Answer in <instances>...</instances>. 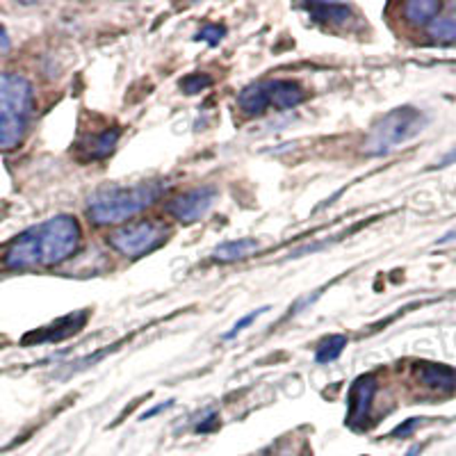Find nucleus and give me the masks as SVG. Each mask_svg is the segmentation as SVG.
I'll return each instance as SVG.
<instances>
[{
	"instance_id": "f03ea898",
	"label": "nucleus",
	"mask_w": 456,
	"mask_h": 456,
	"mask_svg": "<svg viewBox=\"0 0 456 456\" xmlns=\"http://www.w3.org/2000/svg\"><path fill=\"white\" fill-rule=\"evenodd\" d=\"M165 190L167 183L162 181H144L124 187H101L94 194H89L87 203H85V213L96 226L124 224L153 206L165 194Z\"/></svg>"
},
{
	"instance_id": "f257e3e1",
	"label": "nucleus",
	"mask_w": 456,
	"mask_h": 456,
	"mask_svg": "<svg viewBox=\"0 0 456 456\" xmlns=\"http://www.w3.org/2000/svg\"><path fill=\"white\" fill-rule=\"evenodd\" d=\"M83 244V228L73 215H55L23 231L5 251L7 270H42L67 263Z\"/></svg>"
},
{
	"instance_id": "f3484780",
	"label": "nucleus",
	"mask_w": 456,
	"mask_h": 456,
	"mask_svg": "<svg viewBox=\"0 0 456 456\" xmlns=\"http://www.w3.org/2000/svg\"><path fill=\"white\" fill-rule=\"evenodd\" d=\"M429 37L438 44L456 42V19L454 16H436L429 23Z\"/></svg>"
},
{
	"instance_id": "5701e85b",
	"label": "nucleus",
	"mask_w": 456,
	"mask_h": 456,
	"mask_svg": "<svg viewBox=\"0 0 456 456\" xmlns=\"http://www.w3.org/2000/svg\"><path fill=\"white\" fill-rule=\"evenodd\" d=\"M217 418H219L217 413H210V415H208L206 422H201V425H197V431H199V434H206V431L215 429V427H217Z\"/></svg>"
},
{
	"instance_id": "2eb2a0df",
	"label": "nucleus",
	"mask_w": 456,
	"mask_h": 456,
	"mask_svg": "<svg viewBox=\"0 0 456 456\" xmlns=\"http://www.w3.org/2000/svg\"><path fill=\"white\" fill-rule=\"evenodd\" d=\"M441 10L443 5L438 0H411L404 5V19L411 26H429Z\"/></svg>"
},
{
	"instance_id": "39448f33",
	"label": "nucleus",
	"mask_w": 456,
	"mask_h": 456,
	"mask_svg": "<svg viewBox=\"0 0 456 456\" xmlns=\"http://www.w3.org/2000/svg\"><path fill=\"white\" fill-rule=\"evenodd\" d=\"M169 238V226L156 219H142L119 226L108 235V244L117 254L130 260L144 258L146 254L156 251Z\"/></svg>"
},
{
	"instance_id": "bb28decb",
	"label": "nucleus",
	"mask_w": 456,
	"mask_h": 456,
	"mask_svg": "<svg viewBox=\"0 0 456 456\" xmlns=\"http://www.w3.org/2000/svg\"><path fill=\"white\" fill-rule=\"evenodd\" d=\"M452 7H454V10H456V3H454V5H452Z\"/></svg>"
},
{
	"instance_id": "7ed1b4c3",
	"label": "nucleus",
	"mask_w": 456,
	"mask_h": 456,
	"mask_svg": "<svg viewBox=\"0 0 456 456\" xmlns=\"http://www.w3.org/2000/svg\"><path fill=\"white\" fill-rule=\"evenodd\" d=\"M35 112V92L19 73H0V151L16 149Z\"/></svg>"
},
{
	"instance_id": "9b49d317",
	"label": "nucleus",
	"mask_w": 456,
	"mask_h": 456,
	"mask_svg": "<svg viewBox=\"0 0 456 456\" xmlns=\"http://www.w3.org/2000/svg\"><path fill=\"white\" fill-rule=\"evenodd\" d=\"M238 108L249 117H260V114L267 112L270 105V94H267V83H254L249 87H244L238 94Z\"/></svg>"
},
{
	"instance_id": "dca6fc26",
	"label": "nucleus",
	"mask_w": 456,
	"mask_h": 456,
	"mask_svg": "<svg viewBox=\"0 0 456 456\" xmlns=\"http://www.w3.org/2000/svg\"><path fill=\"white\" fill-rule=\"evenodd\" d=\"M347 347V336H340V333H333V336H327L324 340L317 345L315 352V363L317 365H327L336 358H340V354Z\"/></svg>"
},
{
	"instance_id": "6e6552de",
	"label": "nucleus",
	"mask_w": 456,
	"mask_h": 456,
	"mask_svg": "<svg viewBox=\"0 0 456 456\" xmlns=\"http://www.w3.org/2000/svg\"><path fill=\"white\" fill-rule=\"evenodd\" d=\"M87 317H89L87 311H76V313H71L69 317L57 320L55 324L46 327L44 331L32 333V336H26V338H23V342H57V340H64V338L73 336V333H78L80 329L85 327Z\"/></svg>"
},
{
	"instance_id": "a211bd4d",
	"label": "nucleus",
	"mask_w": 456,
	"mask_h": 456,
	"mask_svg": "<svg viewBox=\"0 0 456 456\" xmlns=\"http://www.w3.org/2000/svg\"><path fill=\"white\" fill-rule=\"evenodd\" d=\"M210 85H213V78L208 73H190V76L181 78V92L187 94V96H192V94L208 89Z\"/></svg>"
},
{
	"instance_id": "0eeeda50",
	"label": "nucleus",
	"mask_w": 456,
	"mask_h": 456,
	"mask_svg": "<svg viewBox=\"0 0 456 456\" xmlns=\"http://www.w3.org/2000/svg\"><path fill=\"white\" fill-rule=\"evenodd\" d=\"M377 393V377L374 374H361L349 388V411L347 422L352 427H361L368 420L370 411H372V399Z\"/></svg>"
},
{
	"instance_id": "9d476101",
	"label": "nucleus",
	"mask_w": 456,
	"mask_h": 456,
	"mask_svg": "<svg viewBox=\"0 0 456 456\" xmlns=\"http://www.w3.org/2000/svg\"><path fill=\"white\" fill-rule=\"evenodd\" d=\"M415 377L422 386L431 390H452L456 388V372L441 363H418Z\"/></svg>"
},
{
	"instance_id": "f8f14e48",
	"label": "nucleus",
	"mask_w": 456,
	"mask_h": 456,
	"mask_svg": "<svg viewBox=\"0 0 456 456\" xmlns=\"http://www.w3.org/2000/svg\"><path fill=\"white\" fill-rule=\"evenodd\" d=\"M119 128H110L105 133H99V135L85 137L83 146H80L85 153V160H103V158H108L114 146H117V142H119Z\"/></svg>"
},
{
	"instance_id": "ddd939ff",
	"label": "nucleus",
	"mask_w": 456,
	"mask_h": 456,
	"mask_svg": "<svg viewBox=\"0 0 456 456\" xmlns=\"http://www.w3.org/2000/svg\"><path fill=\"white\" fill-rule=\"evenodd\" d=\"M258 249H260L258 240H251V238L233 240V242L219 244L217 249L213 251V260H217V263H238V260L254 256Z\"/></svg>"
},
{
	"instance_id": "a878e982",
	"label": "nucleus",
	"mask_w": 456,
	"mask_h": 456,
	"mask_svg": "<svg viewBox=\"0 0 456 456\" xmlns=\"http://www.w3.org/2000/svg\"><path fill=\"white\" fill-rule=\"evenodd\" d=\"M447 242H456V228H452L450 233H445L441 240H438V244H447Z\"/></svg>"
},
{
	"instance_id": "6ab92c4d",
	"label": "nucleus",
	"mask_w": 456,
	"mask_h": 456,
	"mask_svg": "<svg viewBox=\"0 0 456 456\" xmlns=\"http://www.w3.org/2000/svg\"><path fill=\"white\" fill-rule=\"evenodd\" d=\"M265 311H270V308H265V306L263 308H256V311H251V313H247V315H244V317H240V320L233 324V329L224 333V340H233V338H238L240 333H242L247 327H251V324H254V322L258 320V317L263 315Z\"/></svg>"
},
{
	"instance_id": "423d86ee",
	"label": "nucleus",
	"mask_w": 456,
	"mask_h": 456,
	"mask_svg": "<svg viewBox=\"0 0 456 456\" xmlns=\"http://www.w3.org/2000/svg\"><path fill=\"white\" fill-rule=\"evenodd\" d=\"M213 201V187H197V190H187V192L178 194L176 199H171V201L167 203V213L185 224L199 222V219L210 210Z\"/></svg>"
},
{
	"instance_id": "393cba45",
	"label": "nucleus",
	"mask_w": 456,
	"mask_h": 456,
	"mask_svg": "<svg viewBox=\"0 0 456 456\" xmlns=\"http://www.w3.org/2000/svg\"><path fill=\"white\" fill-rule=\"evenodd\" d=\"M10 51V37H7V30L0 26V55Z\"/></svg>"
},
{
	"instance_id": "1a4fd4ad",
	"label": "nucleus",
	"mask_w": 456,
	"mask_h": 456,
	"mask_svg": "<svg viewBox=\"0 0 456 456\" xmlns=\"http://www.w3.org/2000/svg\"><path fill=\"white\" fill-rule=\"evenodd\" d=\"M267 94H270V105L279 110H292L306 99L304 87L295 80H265Z\"/></svg>"
},
{
	"instance_id": "4be33fe9",
	"label": "nucleus",
	"mask_w": 456,
	"mask_h": 456,
	"mask_svg": "<svg viewBox=\"0 0 456 456\" xmlns=\"http://www.w3.org/2000/svg\"><path fill=\"white\" fill-rule=\"evenodd\" d=\"M420 425H422V418H413V420H409V422H404L402 427H397V429L393 431V436H406V434H411V431L418 429Z\"/></svg>"
},
{
	"instance_id": "aec40b11",
	"label": "nucleus",
	"mask_w": 456,
	"mask_h": 456,
	"mask_svg": "<svg viewBox=\"0 0 456 456\" xmlns=\"http://www.w3.org/2000/svg\"><path fill=\"white\" fill-rule=\"evenodd\" d=\"M224 37H226V28L224 26H206L194 35V42H203L208 44V46H217Z\"/></svg>"
},
{
	"instance_id": "4468645a",
	"label": "nucleus",
	"mask_w": 456,
	"mask_h": 456,
	"mask_svg": "<svg viewBox=\"0 0 456 456\" xmlns=\"http://www.w3.org/2000/svg\"><path fill=\"white\" fill-rule=\"evenodd\" d=\"M304 10L320 23H331V26H345L352 19V7L340 5V3H311L304 5Z\"/></svg>"
},
{
	"instance_id": "412c9836",
	"label": "nucleus",
	"mask_w": 456,
	"mask_h": 456,
	"mask_svg": "<svg viewBox=\"0 0 456 456\" xmlns=\"http://www.w3.org/2000/svg\"><path fill=\"white\" fill-rule=\"evenodd\" d=\"M171 406H174V402H162V404H156V406H151L149 411H146V413H142L140 415V420L144 422V420H149V418H153V415H160V413H165V411H169Z\"/></svg>"
},
{
	"instance_id": "b1692460",
	"label": "nucleus",
	"mask_w": 456,
	"mask_h": 456,
	"mask_svg": "<svg viewBox=\"0 0 456 456\" xmlns=\"http://www.w3.org/2000/svg\"><path fill=\"white\" fill-rule=\"evenodd\" d=\"M454 162H456V146L450 151V153H447V156H443L436 167H438V169H443V167H450V165H454Z\"/></svg>"
},
{
	"instance_id": "20e7f679",
	"label": "nucleus",
	"mask_w": 456,
	"mask_h": 456,
	"mask_svg": "<svg viewBox=\"0 0 456 456\" xmlns=\"http://www.w3.org/2000/svg\"><path fill=\"white\" fill-rule=\"evenodd\" d=\"M425 126L427 114L420 112L418 108L402 105V108L390 110L368 133V137L363 142V153L370 158L388 156L395 149H399L402 144L413 140L415 135H420Z\"/></svg>"
}]
</instances>
